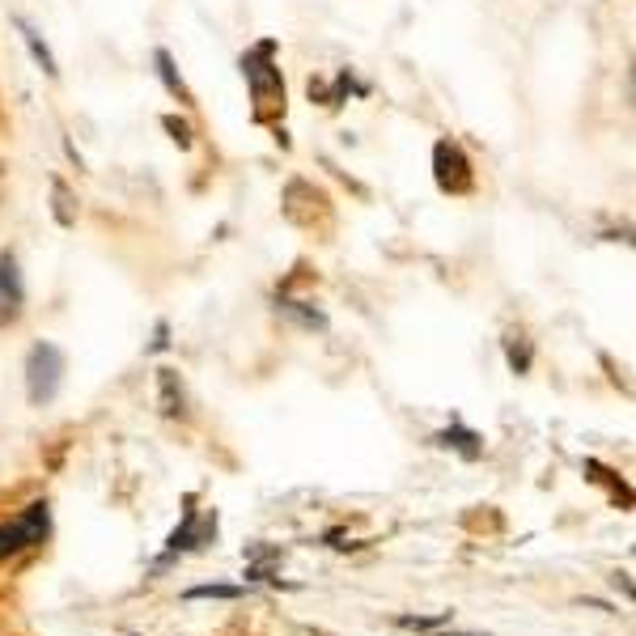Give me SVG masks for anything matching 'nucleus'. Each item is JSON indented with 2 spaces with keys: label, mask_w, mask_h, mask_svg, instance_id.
<instances>
[{
  "label": "nucleus",
  "mask_w": 636,
  "mask_h": 636,
  "mask_svg": "<svg viewBox=\"0 0 636 636\" xmlns=\"http://www.w3.org/2000/svg\"><path fill=\"white\" fill-rule=\"evenodd\" d=\"M586 471H590V480L607 484V488H611V497H615V501H624V509L632 505V492H628V484H624V480H620V475H615V471H607L603 463H594V458H586Z\"/></svg>",
  "instance_id": "9b49d317"
},
{
  "label": "nucleus",
  "mask_w": 636,
  "mask_h": 636,
  "mask_svg": "<svg viewBox=\"0 0 636 636\" xmlns=\"http://www.w3.org/2000/svg\"><path fill=\"white\" fill-rule=\"evenodd\" d=\"M212 539H217V509L200 514V509H196V497H187L183 526H174V530H170L166 552H162V560H157L153 569H166V564H170L174 556H183V552H200V547L212 543Z\"/></svg>",
  "instance_id": "20e7f679"
},
{
  "label": "nucleus",
  "mask_w": 636,
  "mask_h": 636,
  "mask_svg": "<svg viewBox=\"0 0 636 636\" xmlns=\"http://www.w3.org/2000/svg\"><path fill=\"white\" fill-rule=\"evenodd\" d=\"M441 636H463V632H441Z\"/></svg>",
  "instance_id": "6ab92c4d"
},
{
  "label": "nucleus",
  "mask_w": 636,
  "mask_h": 636,
  "mask_svg": "<svg viewBox=\"0 0 636 636\" xmlns=\"http://www.w3.org/2000/svg\"><path fill=\"white\" fill-rule=\"evenodd\" d=\"M505 357H509V369H514V374H526V369H530V357H535V352H530V340L514 335V340L505 344Z\"/></svg>",
  "instance_id": "2eb2a0df"
},
{
  "label": "nucleus",
  "mask_w": 636,
  "mask_h": 636,
  "mask_svg": "<svg viewBox=\"0 0 636 636\" xmlns=\"http://www.w3.org/2000/svg\"><path fill=\"white\" fill-rule=\"evenodd\" d=\"M454 620V611H437V615H399V628H408V632H437V628H446Z\"/></svg>",
  "instance_id": "f8f14e48"
},
{
  "label": "nucleus",
  "mask_w": 636,
  "mask_h": 636,
  "mask_svg": "<svg viewBox=\"0 0 636 636\" xmlns=\"http://www.w3.org/2000/svg\"><path fill=\"white\" fill-rule=\"evenodd\" d=\"M60 382H64V352L56 344H34L30 357H26V395L34 408H43L60 395Z\"/></svg>",
  "instance_id": "7ed1b4c3"
},
{
  "label": "nucleus",
  "mask_w": 636,
  "mask_h": 636,
  "mask_svg": "<svg viewBox=\"0 0 636 636\" xmlns=\"http://www.w3.org/2000/svg\"><path fill=\"white\" fill-rule=\"evenodd\" d=\"M153 64H157V77H162V85L170 90V98H179V102H191V90L183 85L179 68H174V56H170L166 47H157V51H153Z\"/></svg>",
  "instance_id": "9d476101"
},
{
  "label": "nucleus",
  "mask_w": 636,
  "mask_h": 636,
  "mask_svg": "<svg viewBox=\"0 0 636 636\" xmlns=\"http://www.w3.org/2000/svg\"><path fill=\"white\" fill-rule=\"evenodd\" d=\"M26 310V285L13 251H0V327H13Z\"/></svg>",
  "instance_id": "423d86ee"
},
{
  "label": "nucleus",
  "mask_w": 636,
  "mask_h": 636,
  "mask_svg": "<svg viewBox=\"0 0 636 636\" xmlns=\"http://www.w3.org/2000/svg\"><path fill=\"white\" fill-rule=\"evenodd\" d=\"M246 590L242 586H221V581H217V586H191L183 598H187V603H200V598H221V603H234V598H242Z\"/></svg>",
  "instance_id": "4468645a"
},
{
  "label": "nucleus",
  "mask_w": 636,
  "mask_h": 636,
  "mask_svg": "<svg viewBox=\"0 0 636 636\" xmlns=\"http://www.w3.org/2000/svg\"><path fill=\"white\" fill-rule=\"evenodd\" d=\"M162 128L170 132V140H174V145H179L183 153L191 149V128H187V123H183L179 115H166V119H162Z\"/></svg>",
  "instance_id": "f3484780"
},
{
  "label": "nucleus",
  "mask_w": 636,
  "mask_h": 636,
  "mask_svg": "<svg viewBox=\"0 0 636 636\" xmlns=\"http://www.w3.org/2000/svg\"><path fill=\"white\" fill-rule=\"evenodd\" d=\"M183 382L174 369H157V408H162V416H183Z\"/></svg>",
  "instance_id": "6e6552de"
},
{
  "label": "nucleus",
  "mask_w": 636,
  "mask_h": 636,
  "mask_svg": "<svg viewBox=\"0 0 636 636\" xmlns=\"http://www.w3.org/2000/svg\"><path fill=\"white\" fill-rule=\"evenodd\" d=\"M51 535V505L47 501H30L13 522H0V560H9L26 547H39Z\"/></svg>",
  "instance_id": "f03ea898"
},
{
  "label": "nucleus",
  "mask_w": 636,
  "mask_h": 636,
  "mask_svg": "<svg viewBox=\"0 0 636 636\" xmlns=\"http://www.w3.org/2000/svg\"><path fill=\"white\" fill-rule=\"evenodd\" d=\"M242 77L251 85L255 123H272L276 115H285V81H280V68H276V39H259L246 51Z\"/></svg>",
  "instance_id": "f257e3e1"
},
{
  "label": "nucleus",
  "mask_w": 636,
  "mask_h": 636,
  "mask_svg": "<svg viewBox=\"0 0 636 636\" xmlns=\"http://www.w3.org/2000/svg\"><path fill=\"white\" fill-rule=\"evenodd\" d=\"M51 191H56V221H60V225H73V221H77V212H73V196H68L64 179L51 183Z\"/></svg>",
  "instance_id": "dca6fc26"
},
{
  "label": "nucleus",
  "mask_w": 636,
  "mask_h": 636,
  "mask_svg": "<svg viewBox=\"0 0 636 636\" xmlns=\"http://www.w3.org/2000/svg\"><path fill=\"white\" fill-rule=\"evenodd\" d=\"M170 348V323L162 318V323L153 327V340H149V352H166Z\"/></svg>",
  "instance_id": "a211bd4d"
},
{
  "label": "nucleus",
  "mask_w": 636,
  "mask_h": 636,
  "mask_svg": "<svg viewBox=\"0 0 636 636\" xmlns=\"http://www.w3.org/2000/svg\"><path fill=\"white\" fill-rule=\"evenodd\" d=\"M280 310H285V314H293L302 327H318V331L327 327V318L318 314V310H310V302H293V297H280Z\"/></svg>",
  "instance_id": "ddd939ff"
},
{
  "label": "nucleus",
  "mask_w": 636,
  "mask_h": 636,
  "mask_svg": "<svg viewBox=\"0 0 636 636\" xmlns=\"http://www.w3.org/2000/svg\"><path fill=\"white\" fill-rule=\"evenodd\" d=\"M433 179L446 196H467L475 187V170H471V157L463 153L458 140H437L433 145Z\"/></svg>",
  "instance_id": "39448f33"
},
{
  "label": "nucleus",
  "mask_w": 636,
  "mask_h": 636,
  "mask_svg": "<svg viewBox=\"0 0 636 636\" xmlns=\"http://www.w3.org/2000/svg\"><path fill=\"white\" fill-rule=\"evenodd\" d=\"M17 30H22V43H26V51L34 56V64H39L47 77H60V68H56V56H51V47L43 43V34L34 30V26L26 22V17H17Z\"/></svg>",
  "instance_id": "1a4fd4ad"
},
{
  "label": "nucleus",
  "mask_w": 636,
  "mask_h": 636,
  "mask_svg": "<svg viewBox=\"0 0 636 636\" xmlns=\"http://www.w3.org/2000/svg\"><path fill=\"white\" fill-rule=\"evenodd\" d=\"M433 441H437V446H446V450H458L467 463H475V458L484 454V437L475 429H467V424H450V429H441Z\"/></svg>",
  "instance_id": "0eeeda50"
}]
</instances>
